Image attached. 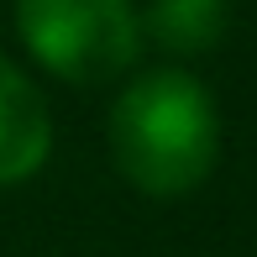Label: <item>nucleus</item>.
I'll list each match as a JSON object with an SVG mask.
<instances>
[{
    "mask_svg": "<svg viewBox=\"0 0 257 257\" xmlns=\"http://www.w3.org/2000/svg\"><path fill=\"white\" fill-rule=\"evenodd\" d=\"M110 158L153 200L194 194L220 163V110L205 79L179 63L137 74L110 105Z\"/></svg>",
    "mask_w": 257,
    "mask_h": 257,
    "instance_id": "1",
    "label": "nucleus"
},
{
    "mask_svg": "<svg viewBox=\"0 0 257 257\" xmlns=\"http://www.w3.org/2000/svg\"><path fill=\"white\" fill-rule=\"evenodd\" d=\"M16 32L63 84H110L142 53L137 0H16Z\"/></svg>",
    "mask_w": 257,
    "mask_h": 257,
    "instance_id": "2",
    "label": "nucleus"
},
{
    "mask_svg": "<svg viewBox=\"0 0 257 257\" xmlns=\"http://www.w3.org/2000/svg\"><path fill=\"white\" fill-rule=\"evenodd\" d=\"M53 158V110L42 89L0 53V189L27 184Z\"/></svg>",
    "mask_w": 257,
    "mask_h": 257,
    "instance_id": "3",
    "label": "nucleus"
},
{
    "mask_svg": "<svg viewBox=\"0 0 257 257\" xmlns=\"http://www.w3.org/2000/svg\"><path fill=\"white\" fill-rule=\"evenodd\" d=\"M231 32V0H153L142 11V37L173 58H200Z\"/></svg>",
    "mask_w": 257,
    "mask_h": 257,
    "instance_id": "4",
    "label": "nucleus"
}]
</instances>
